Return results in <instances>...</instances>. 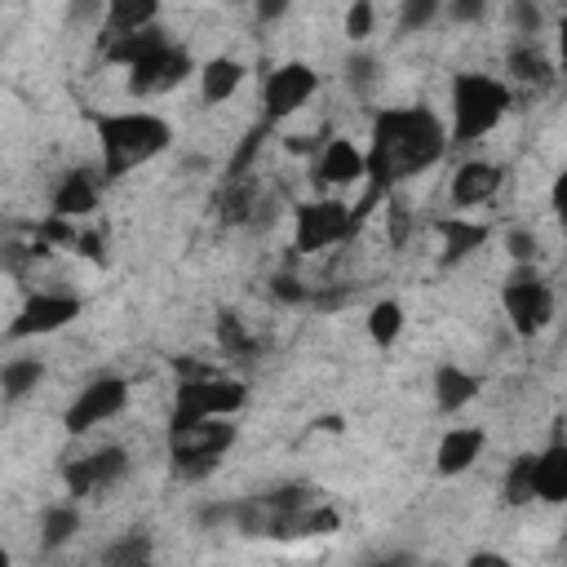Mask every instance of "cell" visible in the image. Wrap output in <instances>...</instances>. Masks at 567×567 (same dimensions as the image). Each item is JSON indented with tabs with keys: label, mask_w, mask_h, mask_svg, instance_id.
<instances>
[{
	"label": "cell",
	"mask_w": 567,
	"mask_h": 567,
	"mask_svg": "<svg viewBox=\"0 0 567 567\" xmlns=\"http://www.w3.org/2000/svg\"><path fill=\"white\" fill-rule=\"evenodd\" d=\"M434 230H439V261L443 266H456V261L474 257L492 235L483 221H470V217H443Z\"/></svg>",
	"instance_id": "obj_21"
},
{
	"label": "cell",
	"mask_w": 567,
	"mask_h": 567,
	"mask_svg": "<svg viewBox=\"0 0 567 567\" xmlns=\"http://www.w3.org/2000/svg\"><path fill=\"white\" fill-rule=\"evenodd\" d=\"M159 27V0H111L102 9V35H137Z\"/></svg>",
	"instance_id": "obj_24"
},
{
	"label": "cell",
	"mask_w": 567,
	"mask_h": 567,
	"mask_svg": "<svg viewBox=\"0 0 567 567\" xmlns=\"http://www.w3.org/2000/svg\"><path fill=\"white\" fill-rule=\"evenodd\" d=\"M487 452V430L478 425H447L434 443V474L439 478H461L465 470H474Z\"/></svg>",
	"instance_id": "obj_15"
},
{
	"label": "cell",
	"mask_w": 567,
	"mask_h": 567,
	"mask_svg": "<svg viewBox=\"0 0 567 567\" xmlns=\"http://www.w3.org/2000/svg\"><path fill=\"white\" fill-rule=\"evenodd\" d=\"M363 323H368V341L377 350H390L403 337V328H408V310H403L399 297H381V301H372V310H368Z\"/></svg>",
	"instance_id": "obj_27"
},
{
	"label": "cell",
	"mask_w": 567,
	"mask_h": 567,
	"mask_svg": "<svg viewBox=\"0 0 567 567\" xmlns=\"http://www.w3.org/2000/svg\"><path fill=\"white\" fill-rule=\"evenodd\" d=\"M248 403V381L213 372V377H190L177 381L173 394V416L168 425H186V421H235Z\"/></svg>",
	"instance_id": "obj_6"
},
{
	"label": "cell",
	"mask_w": 567,
	"mask_h": 567,
	"mask_svg": "<svg viewBox=\"0 0 567 567\" xmlns=\"http://www.w3.org/2000/svg\"><path fill=\"white\" fill-rule=\"evenodd\" d=\"M372 22H377V9H372L368 0H354V4L346 9V35H350V40H368V35H372Z\"/></svg>",
	"instance_id": "obj_37"
},
{
	"label": "cell",
	"mask_w": 567,
	"mask_h": 567,
	"mask_svg": "<svg viewBox=\"0 0 567 567\" xmlns=\"http://www.w3.org/2000/svg\"><path fill=\"white\" fill-rule=\"evenodd\" d=\"M102 173L97 168H66L62 177H58V186H53V195H49V217H62V221H84V217H93L97 213V204H102Z\"/></svg>",
	"instance_id": "obj_14"
},
{
	"label": "cell",
	"mask_w": 567,
	"mask_h": 567,
	"mask_svg": "<svg viewBox=\"0 0 567 567\" xmlns=\"http://www.w3.org/2000/svg\"><path fill=\"white\" fill-rule=\"evenodd\" d=\"M239 443V425L235 421H186V425H168L164 447H168V465L182 483H199L208 478L226 452Z\"/></svg>",
	"instance_id": "obj_4"
},
{
	"label": "cell",
	"mask_w": 567,
	"mask_h": 567,
	"mask_svg": "<svg viewBox=\"0 0 567 567\" xmlns=\"http://www.w3.org/2000/svg\"><path fill=\"white\" fill-rule=\"evenodd\" d=\"M430 390H434V408L443 416H461L483 394V377L461 368V363H439L434 377H430Z\"/></svg>",
	"instance_id": "obj_18"
},
{
	"label": "cell",
	"mask_w": 567,
	"mask_h": 567,
	"mask_svg": "<svg viewBox=\"0 0 567 567\" xmlns=\"http://www.w3.org/2000/svg\"><path fill=\"white\" fill-rule=\"evenodd\" d=\"M465 567H514V563L505 554H496V549H478V554L465 558Z\"/></svg>",
	"instance_id": "obj_42"
},
{
	"label": "cell",
	"mask_w": 567,
	"mask_h": 567,
	"mask_svg": "<svg viewBox=\"0 0 567 567\" xmlns=\"http://www.w3.org/2000/svg\"><path fill=\"white\" fill-rule=\"evenodd\" d=\"M288 4H257V18H284Z\"/></svg>",
	"instance_id": "obj_44"
},
{
	"label": "cell",
	"mask_w": 567,
	"mask_h": 567,
	"mask_svg": "<svg viewBox=\"0 0 567 567\" xmlns=\"http://www.w3.org/2000/svg\"><path fill=\"white\" fill-rule=\"evenodd\" d=\"M270 297H275V301H284V306H301V301H310V288H306L297 275L275 270V275H270Z\"/></svg>",
	"instance_id": "obj_35"
},
{
	"label": "cell",
	"mask_w": 567,
	"mask_h": 567,
	"mask_svg": "<svg viewBox=\"0 0 567 567\" xmlns=\"http://www.w3.org/2000/svg\"><path fill=\"white\" fill-rule=\"evenodd\" d=\"M505 252L514 257V266H536L540 239H536L532 230H509V235H505Z\"/></svg>",
	"instance_id": "obj_36"
},
{
	"label": "cell",
	"mask_w": 567,
	"mask_h": 567,
	"mask_svg": "<svg viewBox=\"0 0 567 567\" xmlns=\"http://www.w3.org/2000/svg\"><path fill=\"white\" fill-rule=\"evenodd\" d=\"M35 244H44L49 252H53V248H71V244H75V221L44 217V221L35 226Z\"/></svg>",
	"instance_id": "obj_33"
},
{
	"label": "cell",
	"mask_w": 567,
	"mask_h": 567,
	"mask_svg": "<svg viewBox=\"0 0 567 567\" xmlns=\"http://www.w3.org/2000/svg\"><path fill=\"white\" fill-rule=\"evenodd\" d=\"M363 177H368V168H363V146H354V142L341 137V133H332V137L315 151V159H310V182H315L319 195H337V190H346V186H359Z\"/></svg>",
	"instance_id": "obj_13"
},
{
	"label": "cell",
	"mask_w": 567,
	"mask_h": 567,
	"mask_svg": "<svg viewBox=\"0 0 567 567\" xmlns=\"http://www.w3.org/2000/svg\"><path fill=\"white\" fill-rule=\"evenodd\" d=\"M354 230H359L354 213L341 195H315L292 208V248L297 252H323V248L350 239Z\"/></svg>",
	"instance_id": "obj_9"
},
{
	"label": "cell",
	"mask_w": 567,
	"mask_h": 567,
	"mask_svg": "<svg viewBox=\"0 0 567 567\" xmlns=\"http://www.w3.org/2000/svg\"><path fill=\"white\" fill-rule=\"evenodd\" d=\"M97 563L102 567H142V563H155V532L151 527H128V532L111 536L97 549Z\"/></svg>",
	"instance_id": "obj_25"
},
{
	"label": "cell",
	"mask_w": 567,
	"mask_h": 567,
	"mask_svg": "<svg viewBox=\"0 0 567 567\" xmlns=\"http://www.w3.org/2000/svg\"><path fill=\"white\" fill-rule=\"evenodd\" d=\"M128 470H133V461H128V447H120V443H102L84 456H71V461H62L66 501H75V505L97 501V496L115 492L128 478Z\"/></svg>",
	"instance_id": "obj_8"
},
{
	"label": "cell",
	"mask_w": 567,
	"mask_h": 567,
	"mask_svg": "<svg viewBox=\"0 0 567 567\" xmlns=\"http://www.w3.org/2000/svg\"><path fill=\"white\" fill-rule=\"evenodd\" d=\"M443 13H447L452 22H478V18L487 13V4H483V0H456V4H443Z\"/></svg>",
	"instance_id": "obj_40"
},
{
	"label": "cell",
	"mask_w": 567,
	"mask_h": 567,
	"mask_svg": "<svg viewBox=\"0 0 567 567\" xmlns=\"http://www.w3.org/2000/svg\"><path fill=\"white\" fill-rule=\"evenodd\" d=\"M230 514H235V501H217V505H204L199 509V523L204 527H217V523H230Z\"/></svg>",
	"instance_id": "obj_41"
},
{
	"label": "cell",
	"mask_w": 567,
	"mask_h": 567,
	"mask_svg": "<svg viewBox=\"0 0 567 567\" xmlns=\"http://www.w3.org/2000/svg\"><path fill=\"white\" fill-rule=\"evenodd\" d=\"M266 199L257 173H244V177H226L213 195V213L221 226H248V217L257 213V204Z\"/></svg>",
	"instance_id": "obj_19"
},
{
	"label": "cell",
	"mask_w": 567,
	"mask_h": 567,
	"mask_svg": "<svg viewBox=\"0 0 567 567\" xmlns=\"http://www.w3.org/2000/svg\"><path fill=\"white\" fill-rule=\"evenodd\" d=\"M106 239H102V230H75V244H71V252L75 257H84V261H93V266H102L106 261V248H102Z\"/></svg>",
	"instance_id": "obj_38"
},
{
	"label": "cell",
	"mask_w": 567,
	"mask_h": 567,
	"mask_svg": "<svg viewBox=\"0 0 567 567\" xmlns=\"http://www.w3.org/2000/svg\"><path fill=\"white\" fill-rule=\"evenodd\" d=\"M509 18L518 22V35H523V40H536V35H540V9H536V4H523V0H518V4H509Z\"/></svg>",
	"instance_id": "obj_39"
},
{
	"label": "cell",
	"mask_w": 567,
	"mask_h": 567,
	"mask_svg": "<svg viewBox=\"0 0 567 567\" xmlns=\"http://www.w3.org/2000/svg\"><path fill=\"white\" fill-rule=\"evenodd\" d=\"M44 385V363L35 354H13L0 363V399L4 403H22Z\"/></svg>",
	"instance_id": "obj_26"
},
{
	"label": "cell",
	"mask_w": 567,
	"mask_h": 567,
	"mask_svg": "<svg viewBox=\"0 0 567 567\" xmlns=\"http://www.w3.org/2000/svg\"><path fill=\"white\" fill-rule=\"evenodd\" d=\"M213 341H217L221 354H239V359L257 350V337L248 332V319L239 310H217L213 315Z\"/></svg>",
	"instance_id": "obj_28"
},
{
	"label": "cell",
	"mask_w": 567,
	"mask_h": 567,
	"mask_svg": "<svg viewBox=\"0 0 567 567\" xmlns=\"http://www.w3.org/2000/svg\"><path fill=\"white\" fill-rule=\"evenodd\" d=\"M377 567H416V554H408V549H399V554H385Z\"/></svg>",
	"instance_id": "obj_43"
},
{
	"label": "cell",
	"mask_w": 567,
	"mask_h": 567,
	"mask_svg": "<svg viewBox=\"0 0 567 567\" xmlns=\"http://www.w3.org/2000/svg\"><path fill=\"white\" fill-rule=\"evenodd\" d=\"M80 527H84V509H80L75 501H53V505H44V509H40V549H44V554L66 549V545L80 536Z\"/></svg>",
	"instance_id": "obj_23"
},
{
	"label": "cell",
	"mask_w": 567,
	"mask_h": 567,
	"mask_svg": "<svg viewBox=\"0 0 567 567\" xmlns=\"http://www.w3.org/2000/svg\"><path fill=\"white\" fill-rule=\"evenodd\" d=\"M195 75H199V102L204 106H221V102H230L239 93L248 66L239 58H230V53H213L208 62H199Z\"/></svg>",
	"instance_id": "obj_20"
},
{
	"label": "cell",
	"mask_w": 567,
	"mask_h": 567,
	"mask_svg": "<svg viewBox=\"0 0 567 567\" xmlns=\"http://www.w3.org/2000/svg\"><path fill=\"white\" fill-rule=\"evenodd\" d=\"M341 527V514H337V505H328V501H319V505H310V509H301L292 523H288V532H284V540H306V536H332Z\"/></svg>",
	"instance_id": "obj_30"
},
{
	"label": "cell",
	"mask_w": 567,
	"mask_h": 567,
	"mask_svg": "<svg viewBox=\"0 0 567 567\" xmlns=\"http://www.w3.org/2000/svg\"><path fill=\"white\" fill-rule=\"evenodd\" d=\"M195 71H199L195 53H190L186 44H177V40L164 35L155 49H146V53L124 71V89H128V97H164V93L182 89Z\"/></svg>",
	"instance_id": "obj_7"
},
{
	"label": "cell",
	"mask_w": 567,
	"mask_h": 567,
	"mask_svg": "<svg viewBox=\"0 0 567 567\" xmlns=\"http://www.w3.org/2000/svg\"><path fill=\"white\" fill-rule=\"evenodd\" d=\"M505 186V164L492 159H461L452 182H447V199L456 208H478L487 199H496V190Z\"/></svg>",
	"instance_id": "obj_17"
},
{
	"label": "cell",
	"mask_w": 567,
	"mask_h": 567,
	"mask_svg": "<svg viewBox=\"0 0 567 567\" xmlns=\"http://www.w3.org/2000/svg\"><path fill=\"white\" fill-rule=\"evenodd\" d=\"M408 230H412V213H408V204L403 199H385V239H390V248H399L403 239H408Z\"/></svg>",
	"instance_id": "obj_34"
},
{
	"label": "cell",
	"mask_w": 567,
	"mask_h": 567,
	"mask_svg": "<svg viewBox=\"0 0 567 567\" xmlns=\"http://www.w3.org/2000/svg\"><path fill=\"white\" fill-rule=\"evenodd\" d=\"M0 567H13V554H9V545H0Z\"/></svg>",
	"instance_id": "obj_45"
},
{
	"label": "cell",
	"mask_w": 567,
	"mask_h": 567,
	"mask_svg": "<svg viewBox=\"0 0 567 567\" xmlns=\"http://www.w3.org/2000/svg\"><path fill=\"white\" fill-rule=\"evenodd\" d=\"M128 394H133V385H128V377H120V372H102V377L84 381V385L75 390V399L66 403V412H62L66 434L80 439V434H89V430L115 421V416L128 408Z\"/></svg>",
	"instance_id": "obj_10"
},
{
	"label": "cell",
	"mask_w": 567,
	"mask_h": 567,
	"mask_svg": "<svg viewBox=\"0 0 567 567\" xmlns=\"http://www.w3.org/2000/svg\"><path fill=\"white\" fill-rule=\"evenodd\" d=\"M558 80V66L549 58V49L540 40H514L505 49V84L514 89H532V93H545L549 84Z\"/></svg>",
	"instance_id": "obj_16"
},
{
	"label": "cell",
	"mask_w": 567,
	"mask_h": 567,
	"mask_svg": "<svg viewBox=\"0 0 567 567\" xmlns=\"http://www.w3.org/2000/svg\"><path fill=\"white\" fill-rule=\"evenodd\" d=\"M142 567H155V563H142Z\"/></svg>",
	"instance_id": "obj_46"
},
{
	"label": "cell",
	"mask_w": 567,
	"mask_h": 567,
	"mask_svg": "<svg viewBox=\"0 0 567 567\" xmlns=\"http://www.w3.org/2000/svg\"><path fill=\"white\" fill-rule=\"evenodd\" d=\"M443 18V0H403L399 4V31L412 35V31H425Z\"/></svg>",
	"instance_id": "obj_32"
},
{
	"label": "cell",
	"mask_w": 567,
	"mask_h": 567,
	"mask_svg": "<svg viewBox=\"0 0 567 567\" xmlns=\"http://www.w3.org/2000/svg\"><path fill=\"white\" fill-rule=\"evenodd\" d=\"M532 496L545 505H563L567 501V447L549 443L545 452H536L532 461Z\"/></svg>",
	"instance_id": "obj_22"
},
{
	"label": "cell",
	"mask_w": 567,
	"mask_h": 567,
	"mask_svg": "<svg viewBox=\"0 0 567 567\" xmlns=\"http://www.w3.org/2000/svg\"><path fill=\"white\" fill-rule=\"evenodd\" d=\"M532 461H536V452H518L505 465V474H501V501H505V509H523V505L536 501L532 496Z\"/></svg>",
	"instance_id": "obj_29"
},
{
	"label": "cell",
	"mask_w": 567,
	"mask_h": 567,
	"mask_svg": "<svg viewBox=\"0 0 567 567\" xmlns=\"http://www.w3.org/2000/svg\"><path fill=\"white\" fill-rule=\"evenodd\" d=\"M341 71H346V89H350L359 102H368V97L377 93V84H381V62H377L372 53H363V49H354Z\"/></svg>",
	"instance_id": "obj_31"
},
{
	"label": "cell",
	"mask_w": 567,
	"mask_h": 567,
	"mask_svg": "<svg viewBox=\"0 0 567 567\" xmlns=\"http://www.w3.org/2000/svg\"><path fill=\"white\" fill-rule=\"evenodd\" d=\"M501 306H505L509 328H514L523 341H532V337H540V332L554 323V315H558V292H554V284L540 275V266H514V270L505 275V284H501Z\"/></svg>",
	"instance_id": "obj_5"
},
{
	"label": "cell",
	"mask_w": 567,
	"mask_h": 567,
	"mask_svg": "<svg viewBox=\"0 0 567 567\" xmlns=\"http://www.w3.org/2000/svg\"><path fill=\"white\" fill-rule=\"evenodd\" d=\"M315 93H319V71L310 62H301V58L279 62L261 80V124L275 128L284 120H292L301 106H310Z\"/></svg>",
	"instance_id": "obj_11"
},
{
	"label": "cell",
	"mask_w": 567,
	"mask_h": 567,
	"mask_svg": "<svg viewBox=\"0 0 567 567\" xmlns=\"http://www.w3.org/2000/svg\"><path fill=\"white\" fill-rule=\"evenodd\" d=\"M447 155V128H443V115L425 102H412V106H381L372 115V133H368V146H363V168H368V190H363V204L350 208L354 213V226L363 221V213L399 182L434 168L439 159Z\"/></svg>",
	"instance_id": "obj_1"
},
{
	"label": "cell",
	"mask_w": 567,
	"mask_h": 567,
	"mask_svg": "<svg viewBox=\"0 0 567 567\" xmlns=\"http://www.w3.org/2000/svg\"><path fill=\"white\" fill-rule=\"evenodd\" d=\"M80 310H84V301H80L75 292H66V288H35V292H27V301L18 306V315L9 319L4 337H9V341L53 337V332H62L66 323H75Z\"/></svg>",
	"instance_id": "obj_12"
},
{
	"label": "cell",
	"mask_w": 567,
	"mask_h": 567,
	"mask_svg": "<svg viewBox=\"0 0 567 567\" xmlns=\"http://www.w3.org/2000/svg\"><path fill=\"white\" fill-rule=\"evenodd\" d=\"M514 111V89L487 71H456L447 84V146L483 142Z\"/></svg>",
	"instance_id": "obj_3"
},
{
	"label": "cell",
	"mask_w": 567,
	"mask_h": 567,
	"mask_svg": "<svg viewBox=\"0 0 567 567\" xmlns=\"http://www.w3.org/2000/svg\"><path fill=\"white\" fill-rule=\"evenodd\" d=\"M93 133H97L106 182L159 159L173 146V124L159 111H97Z\"/></svg>",
	"instance_id": "obj_2"
}]
</instances>
